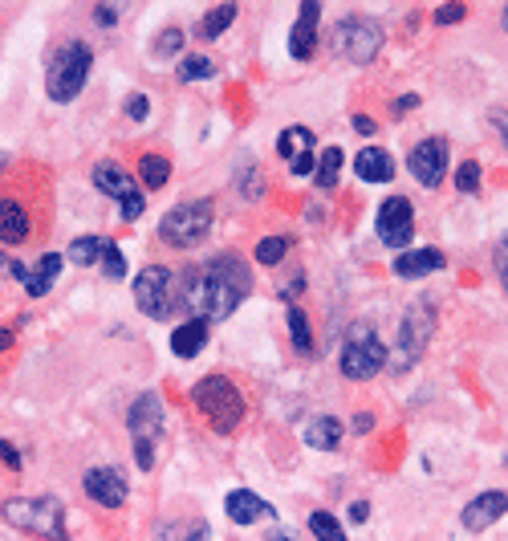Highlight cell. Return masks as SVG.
<instances>
[{
	"instance_id": "1",
	"label": "cell",
	"mask_w": 508,
	"mask_h": 541,
	"mask_svg": "<svg viewBox=\"0 0 508 541\" xmlns=\"http://www.w3.org/2000/svg\"><path fill=\"white\" fill-rule=\"evenodd\" d=\"M248 293H252V269L240 253H216L183 273V306L208 326L232 318Z\"/></svg>"
},
{
	"instance_id": "2",
	"label": "cell",
	"mask_w": 508,
	"mask_h": 541,
	"mask_svg": "<svg viewBox=\"0 0 508 541\" xmlns=\"http://www.w3.org/2000/svg\"><path fill=\"white\" fill-rule=\"evenodd\" d=\"M192 403L196 411L208 419V428L220 432V436H232L240 424H244V395L240 387L228 379V375H204L196 387H192Z\"/></svg>"
},
{
	"instance_id": "3",
	"label": "cell",
	"mask_w": 508,
	"mask_h": 541,
	"mask_svg": "<svg viewBox=\"0 0 508 541\" xmlns=\"http://www.w3.org/2000/svg\"><path fill=\"white\" fill-rule=\"evenodd\" d=\"M90 66H94V53L86 41H66L53 57H49V66H45V94L49 102H74L86 82H90Z\"/></svg>"
},
{
	"instance_id": "4",
	"label": "cell",
	"mask_w": 508,
	"mask_h": 541,
	"mask_svg": "<svg viewBox=\"0 0 508 541\" xmlns=\"http://www.w3.org/2000/svg\"><path fill=\"white\" fill-rule=\"evenodd\" d=\"M435 326H439L435 306L423 302V297H415V302L407 306V314H403V322H399L395 350H387V367H391L395 375H403V371H411V367L419 363L423 350H427L431 338H435Z\"/></svg>"
},
{
	"instance_id": "5",
	"label": "cell",
	"mask_w": 508,
	"mask_h": 541,
	"mask_svg": "<svg viewBox=\"0 0 508 541\" xmlns=\"http://www.w3.org/2000/svg\"><path fill=\"white\" fill-rule=\"evenodd\" d=\"M0 517L9 525L41 537V541H70L66 533V505L57 497H9L0 505Z\"/></svg>"
},
{
	"instance_id": "6",
	"label": "cell",
	"mask_w": 508,
	"mask_h": 541,
	"mask_svg": "<svg viewBox=\"0 0 508 541\" xmlns=\"http://www.w3.org/2000/svg\"><path fill=\"white\" fill-rule=\"evenodd\" d=\"M163 428H167V407H163V395L159 391H143L131 411H126V432L135 440V464L139 472H151L155 468V448L163 440Z\"/></svg>"
},
{
	"instance_id": "7",
	"label": "cell",
	"mask_w": 508,
	"mask_h": 541,
	"mask_svg": "<svg viewBox=\"0 0 508 541\" xmlns=\"http://www.w3.org/2000/svg\"><path fill=\"white\" fill-rule=\"evenodd\" d=\"M212 220H216L212 200H187V204H175V208L159 220V240H163L167 249L187 253V249H196V245H204V240H208Z\"/></svg>"
},
{
	"instance_id": "8",
	"label": "cell",
	"mask_w": 508,
	"mask_h": 541,
	"mask_svg": "<svg viewBox=\"0 0 508 541\" xmlns=\"http://www.w3.org/2000/svg\"><path fill=\"white\" fill-rule=\"evenodd\" d=\"M338 371L350 383H370L374 375L387 371V346H383V338H378V330L370 322H358L350 330V338H346V346L338 354Z\"/></svg>"
},
{
	"instance_id": "9",
	"label": "cell",
	"mask_w": 508,
	"mask_h": 541,
	"mask_svg": "<svg viewBox=\"0 0 508 541\" xmlns=\"http://www.w3.org/2000/svg\"><path fill=\"white\" fill-rule=\"evenodd\" d=\"M383 41H387L383 25H378L374 17H362V13H346L330 33L334 53L350 66H370L378 57V49H383Z\"/></svg>"
},
{
	"instance_id": "10",
	"label": "cell",
	"mask_w": 508,
	"mask_h": 541,
	"mask_svg": "<svg viewBox=\"0 0 508 541\" xmlns=\"http://www.w3.org/2000/svg\"><path fill=\"white\" fill-rule=\"evenodd\" d=\"M94 188L118 204V216H122L126 224H135V220L147 212V196H143V184H139V179H135L131 171H126V167H118L114 159H102V163H94Z\"/></svg>"
},
{
	"instance_id": "11",
	"label": "cell",
	"mask_w": 508,
	"mask_h": 541,
	"mask_svg": "<svg viewBox=\"0 0 508 541\" xmlns=\"http://www.w3.org/2000/svg\"><path fill=\"white\" fill-rule=\"evenodd\" d=\"M131 293H135V306H139L151 322H163V318L171 314V306H175V302H171V269H163V265L139 269Z\"/></svg>"
},
{
	"instance_id": "12",
	"label": "cell",
	"mask_w": 508,
	"mask_h": 541,
	"mask_svg": "<svg viewBox=\"0 0 508 541\" xmlns=\"http://www.w3.org/2000/svg\"><path fill=\"white\" fill-rule=\"evenodd\" d=\"M374 228H378V240H383L387 249L407 253V245L415 240V208H411V200L407 196L383 200V208H378V216H374Z\"/></svg>"
},
{
	"instance_id": "13",
	"label": "cell",
	"mask_w": 508,
	"mask_h": 541,
	"mask_svg": "<svg viewBox=\"0 0 508 541\" xmlns=\"http://www.w3.org/2000/svg\"><path fill=\"white\" fill-rule=\"evenodd\" d=\"M448 143L443 139H423V143H415L411 147V155H407V171L419 179L423 188H439L443 179H448Z\"/></svg>"
},
{
	"instance_id": "14",
	"label": "cell",
	"mask_w": 508,
	"mask_h": 541,
	"mask_svg": "<svg viewBox=\"0 0 508 541\" xmlns=\"http://www.w3.org/2000/svg\"><path fill=\"white\" fill-rule=\"evenodd\" d=\"M82 489H86V497H90L98 509H122V505H126V497H131V489H126L122 472H118V468H106V464L86 468Z\"/></svg>"
},
{
	"instance_id": "15",
	"label": "cell",
	"mask_w": 508,
	"mask_h": 541,
	"mask_svg": "<svg viewBox=\"0 0 508 541\" xmlns=\"http://www.w3.org/2000/svg\"><path fill=\"white\" fill-rule=\"evenodd\" d=\"M277 155L289 163V171L301 179V175H313L317 167V139L309 127H285L277 135Z\"/></svg>"
},
{
	"instance_id": "16",
	"label": "cell",
	"mask_w": 508,
	"mask_h": 541,
	"mask_svg": "<svg viewBox=\"0 0 508 541\" xmlns=\"http://www.w3.org/2000/svg\"><path fill=\"white\" fill-rule=\"evenodd\" d=\"M61 269H66V257H61V253H45V257H37L33 265L13 261V277L21 281V289H25L29 297H45V293L53 289V281L61 277Z\"/></svg>"
},
{
	"instance_id": "17",
	"label": "cell",
	"mask_w": 508,
	"mask_h": 541,
	"mask_svg": "<svg viewBox=\"0 0 508 541\" xmlns=\"http://www.w3.org/2000/svg\"><path fill=\"white\" fill-rule=\"evenodd\" d=\"M317 21H322V5H317V0H305L301 13H297V25L289 33L293 62H313V57H317V41H322V33H317Z\"/></svg>"
},
{
	"instance_id": "18",
	"label": "cell",
	"mask_w": 508,
	"mask_h": 541,
	"mask_svg": "<svg viewBox=\"0 0 508 541\" xmlns=\"http://www.w3.org/2000/svg\"><path fill=\"white\" fill-rule=\"evenodd\" d=\"M224 513H228V521H232V525H261V521H277V509H273L265 497H257L252 489H232V493L224 497Z\"/></svg>"
},
{
	"instance_id": "19",
	"label": "cell",
	"mask_w": 508,
	"mask_h": 541,
	"mask_svg": "<svg viewBox=\"0 0 508 541\" xmlns=\"http://www.w3.org/2000/svg\"><path fill=\"white\" fill-rule=\"evenodd\" d=\"M508 513V493H480V497H472L468 505H464V513H460V525L468 529V533H484L488 525H496L500 517Z\"/></svg>"
},
{
	"instance_id": "20",
	"label": "cell",
	"mask_w": 508,
	"mask_h": 541,
	"mask_svg": "<svg viewBox=\"0 0 508 541\" xmlns=\"http://www.w3.org/2000/svg\"><path fill=\"white\" fill-rule=\"evenodd\" d=\"M354 175L362 179V184H391V179H395V159H391V151H383V147L358 151Z\"/></svg>"
},
{
	"instance_id": "21",
	"label": "cell",
	"mask_w": 508,
	"mask_h": 541,
	"mask_svg": "<svg viewBox=\"0 0 508 541\" xmlns=\"http://www.w3.org/2000/svg\"><path fill=\"white\" fill-rule=\"evenodd\" d=\"M443 265H448V257H443L439 249H407V253H399V257L391 261V269H395L399 277H407V281L427 277V273H439Z\"/></svg>"
},
{
	"instance_id": "22",
	"label": "cell",
	"mask_w": 508,
	"mask_h": 541,
	"mask_svg": "<svg viewBox=\"0 0 508 541\" xmlns=\"http://www.w3.org/2000/svg\"><path fill=\"white\" fill-rule=\"evenodd\" d=\"M342 436H346V428H342V419H334V415H313L305 424V444L313 452H338Z\"/></svg>"
},
{
	"instance_id": "23",
	"label": "cell",
	"mask_w": 508,
	"mask_h": 541,
	"mask_svg": "<svg viewBox=\"0 0 508 541\" xmlns=\"http://www.w3.org/2000/svg\"><path fill=\"white\" fill-rule=\"evenodd\" d=\"M29 240V212L17 204V200H0V245H9V249H17V245H25Z\"/></svg>"
},
{
	"instance_id": "24",
	"label": "cell",
	"mask_w": 508,
	"mask_h": 541,
	"mask_svg": "<svg viewBox=\"0 0 508 541\" xmlns=\"http://www.w3.org/2000/svg\"><path fill=\"white\" fill-rule=\"evenodd\" d=\"M208 346V322L204 318H187L183 326L171 330V354L175 358H196Z\"/></svg>"
},
{
	"instance_id": "25",
	"label": "cell",
	"mask_w": 508,
	"mask_h": 541,
	"mask_svg": "<svg viewBox=\"0 0 508 541\" xmlns=\"http://www.w3.org/2000/svg\"><path fill=\"white\" fill-rule=\"evenodd\" d=\"M159 541H212V525L204 517H183V521H163L155 529Z\"/></svg>"
},
{
	"instance_id": "26",
	"label": "cell",
	"mask_w": 508,
	"mask_h": 541,
	"mask_svg": "<svg viewBox=\"0 0 508 541\" xmlns=\"http://www.w3.org/2000/svg\"><path fill=\"white\" fill-rule=\"evenodd\" d=\"M342 147H326V155H317V167H313V184L317 192H334L338 188V171H342Z\"/></svg>"
},
{
	"instance_id": "27",
	"label": "cell",
	"mask_w": 508,
	"mask_h": 541,
	"mask_svg": "<svg viewBox=\"0 0 508 541\" xmlns=\"http://www.w3.org/2000/svg\"><path fill=\"white\" fill-rule=\"evenodd\" d=\"M139 179H143V188H147V192L167 188V179H171V159H167V155L147 151V155L139 159Z\"/></svg>"
},
{
	"instance_id": "28",
	"label": "cell",
	"mask_w": 508,
	"mask_h": 541,
	"mask_svg": "<svg viewBox=\"0 0 508 541\" xmlns=\"http://www.w3.org/2000/svg\"><path fill=\"white\" fill-rule=\"evenodd\" d=\"M102 253H106V236H78V240H70L66 261L90 269V265H102Z\"/></svg>"
},
{
	"instance_id": "29",
	"label": "cell",
	"mask_w": 508,
	"mask_h": 541,
	"mask_svg": "<svg viewBox=\"0 0 508 541\" xmlns=\"http://www.w3.org/2000/svg\"><path fill=\"white\" fill-rule=\"evenodd\" d=\"M236 5H216V9H208V17L200 21V37L204 41H216V37H224L228 29H232V21H236Z\"/></svg>"
},
{
	"instance_id": "30",
	"label": "cell",
	"mask_w": 508,
	"mask_h": 541,
	"mask_svg": "<svg viewBox=\"0 0 508 541\" xmlns=\"http://www.w3.org/2000/svg\"><path fill=\"white\" fill-rule=\"evenodd\" d=\"M289 245H293L289 236H261L257 249H252V257H257L265 269H273V265H281L289 257Z\"/></svg>"
},
{
	"instance_id": "31",
	"label": "cell",
	"mask_w": 508,
	"mask_h": 541,
	"mask_svg": "<svg viewBox=\"0 0 508 541\" xmlns=\"http://www.w3.org/2000/svg\"><path fill=\"white\" fill-rule=\"evenodd\" d=\"M175 74H179V82H208V78H216V62L204 53H187Z\"/></svg>"
},
{
	"instance_id": "32",
	"label": "cell",
	"mask_w": 508,
	"mask_h": 541,
	"mask_svg": "<svg viewBox=\"0 0 508 541\" xmlns=\"http://www.w3.org/2000/svg\"><path fill=\"white\" fill-rule=\"evenodd\" d=\"M309 533H313V541H346L342 521L334 513H326V509H313L309 513Z\"/></svg>"
},
{
	"instance_id": "33",
	"label": "cell",
	"mask_w": 508,
	"mask_h": 541,
	"mask_svg": "<svg viewBox=\"0 0 508 541\" xmlns=\"http://www.w3.org/2000/svg\"><path fill=\"white\" fill-rule=\"evenodd\" d=\"M289 338L301 354H313V330H309V318L301 306H289Z\"/></svg>"
},
{
	"instance_id": "34",
	"label": "cell",
	"mask_w": 508,
	"mask_h": 541,
	"mask_svg": "<svg viewBox=\"0 0 508 541\" xmlns=\"http://www.w3.org/2000/svg\"><path fill=\"white\" fill-rule=\"evenodd\" d=\"M236 188H240L244 200H261V196H265V175H261V167L244 163L240 175H236Z\"/></svg>"
},
{
	"instance_id": "35",
	"label": "cell",
	"mask_w": 508,
	"mask_h": 541,
	"mask_svg": "<svg viewBox=\"0 0 508 541\" xmlns=\"http://www.w3.org/2000/svg\"><path fill=\"white\" fill-rule=\"evenodd\" d=\"M456 188H460L464 196H476V192H480V163H476V159H464V163L456 167Z\"/></svg>"
},
{
	"instance_id": "36",
	"label": "cell",
	"mask_w": 508,
	"mask_h": 541,
	"mask_svg": "<svg viewBox=\"0 0 508 541\" xmlns=\"http://www.w3.org/2000/svg\"><path fill=\"white\" fill-rule=\"evenodd\" d=\"M102 269H106V277H110V281H122V277H126V257H122V249L114 245V240H106Z\"/></svg>"
},
{
	"instance_id": "37",
	"label": "cell",
	"mask_w": 508,
	"mask_h": 541,
	"mask_svg": "<svg viewBox=\"0 0 508 541\" xmlns=\"http://www.w3.org/2000/svg\"><path fill=\"white\" fill-rule=\"evenodd\" d=\"M183 37H187L183 29H167V33H159V37H155V45H151V49H155V57H175V53L183 49Z\"/></svg>"
},
{
	"instance_id": "38",
	"label": "cell",
	"mask_w": 508,
	"mask_h": 541,
	"mask_svg": "<svg viewBox=\"0 0 508 541\" xmlns=\"http://www.w3.org/2000/svg\"><path fill=\"white\" fill-rule=\"evenodd\" d=\"M122 110H126V118H131V123H147V114H151V98H147V94H131Z\"/></svg>"
},
{
	"instance_id": "39",
	"label": "cell",
	"mask_w": 508,
	"mask_h": 541,
	"mask_svg": "<svg viewBox=\"0 0 508 541\" xmlns=\"http://www.w3.org/2000/svg\"><path fill=\"white\" fill-rule=\"evenodd\" d=\"M492 261H496V277H500V285H504V293H508V236H500Z\"/></svg>"
},
{
	"instance_id": "40",
	"label": "cell",
	"mask_w": 508,
	"mask_h": 541,
	"mask_svg": "<svg viewBox=\"0 0 508 541\" xmlns=\"http://www.w3.org/2000/svg\"><path fill=\"white\" fill-rule=\"evenodd\" d=\"M464 17H468V9H464V5H443V9H435V17H431V21H435V25H460Z\"/></svg>"
},
{
	"instance_id": "41",
	"label": "cell",
	"mask_w": 508,
	"mask_h": 541,
	"mask_svg": "<svg viewBox=\"0 0 508 541\" xmlns=\"http://www.w3.org/2000/svg\"><path fill=\"white\" fill-rule=\"evenodd\" d=\"M0 460H5V468H13V472H21V468H25V456H21L9 440H0Z\"/></svg>"
},
{
	"instance_id": "42",
	"label": "cell",
	"mask_w": 508,
	"mask_h": 541,
	"mask_svg": "<svg viewBox=\"0 0 508 541\" xmlns=\"http://www.w3.org/2000/svg\"><path fill=\"white\" fill-rule=\"evenodd\" d=\"M94 25H98V29H114V25H118V9H114V5H98V9H94Z\"/></svg>"
},
{
	"instance_id": "43",
	"label": "cell",
	"mask_w": 508,
	"mask_h": 541,
	"mask_svg": "<svg viewBox=\"0 0 508 541\" xmlns=\"http://www.w3.org/2000/svg\"><path fill=\"white\" fill-rule=\"evenodd\" d=\"M488 123L500 131V143H504V151H508V110H488Z\"/></svg>"
},
{
	"instance_id": "44",
	"label": "cell",
	"mask_w": 508,
	"mask_h": 541,
	"mask_svg": "<svg viewBox=\"0 0 508 541\" xmlns=\"http://www.w3.org/2000/svg\"><path fill=\"white\" fill-rule=\"evenodd\" d=\"M350 432H358V436H370V432H374V415H370V411H358V415L350 419Z\"/></svg>"
},
{
	"instance_id": "45",
	"label": "cell",
	"mask_w": 508,
	"mask_h": 541,
	"mask_svg": "<svg viewBox=\"0 0 508 541\" xmlns=\"http://www.w3.org/2000/svg\"><path fill=\"white\" fill-rule=\"evenodd\" d=\"M354 131H358V135H378V127H374L370 114H354Z\"/></svg>"
},
{
	"instance_id": "46",
	"label": "cell",
	"mask_w": 508,
	"mask_h": 541,
	"mask_svg": "<svg viewBox=\"0 0 508 541\" xmlns=\"http://www.w3.org/2000/svg\"><path fill=\"white\" fill-rule=\"evenodd\" d=\"M301 285H305V277H301V273H297L293 281H285V285H281V297H285V302H293V297L301 293Z\"/></svg>"
},
{
	"instance_id": "47",
	"label": "cell",
	"mask_w": 508,
	"mask_h": 541,
	"mask_svg": "<svg viewBox=\"0 0 508 541\" xmlns=\"http://www.w3.org/2000/svg\"><path fill=\"white\" fill-rule=\"evenodd\" d=\"M419 102H423V98H419V94H403V98H399V102H395V114H407V110H415V106H419Z\"/></svg>"
},
{
	"instance_id": "48",
	"label": "cell",
	"mask_w": 508,
	"mask_h": 541,
	"mask_svg": "<svg viewBox=\"0 0 508 541\" xmlns=\"http://www.w3.org/2000/svg\"><path fill=\"white\" fill-rule=\"evenodd\" d=\"M366 517H370V505H366V501H354V505H350V521H354V525H362Z\"/></svg>"
},
{
	"instance_id": "49",
	"label": "cell",
	"mask_w": 508,
	"mask_h": 541,
	"mask_svg": "<svg viewBox=\"0 0 508 541\" xmlns=\"http://www.w3.org/2000/svg\"><path fill=\"white\" fill-rule=\"evenodd\" d=\"M265 541H297V537H293L289 529H281V525H277V529H269V537H265Z\"/></svg>"
},
{
	"instance_id": "50",
	"label": "cell",
	"mask_w": 508,
	"mask_h": 541,
	"mask_svg": "<svg viewBox=\"0 0 508 541\" xmlns=\"http://www.w3.org/2000/svg\"><path fill=\"white\" fill-rule=\"evenodd\" d=\"M13 338H17V334H13L9 326H0V354H5V350L13 346Z\"/></svg>"
},
{
	"instance_id": "51",
	"label": "cell",
	"mask_w": 508,
	"mask_h": 541,
	"mask_svg": "<svg viewBox=\"0 0 508 541\" xmlns=\"http://www.w3.org/2000/svg\"><path fill=\"white\" fill-rule=\"evenodd\" d=\"M13 277V257H0V281Z\"/></svg>"
},
{
	"instance_id": "52",
	"label": "cell",
	"mask_w": 508,
	"mask_h": 541,
	"mask_svg": "<svg viewBox=\"0 0 508 541\" xmlns=\"http://www.w3.org/2000/svg\"><path fill=\"white\" fill-rule=\"evenodd\" d=\"M500 25H504V33H508V5H504V13H500Z\"/></svg>"
},
{
	"instance_id": "53",
	"label": "cell",
	"mask_w": 508,
	"mask_h": 541,
	"mask_svg": "<svg viewBox=\"0 0 508 541\" xmlns=\"http://www.w3.org/2000/svg\"><path fill=\"white\" fill-rule=\"evenodd\" d=\"M5 163H9V155H5V151H0V171H5Z\"/></svg>"
}]
</instances>
